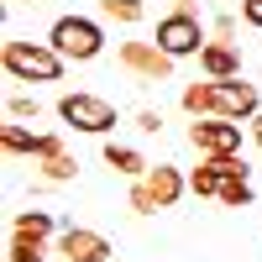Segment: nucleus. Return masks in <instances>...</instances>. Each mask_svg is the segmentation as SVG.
<instances>
[{
	"instance_id": "obj_1",
	"label": "nucleus",
	"mask_w": 262,
	"mask_h": 262,
	"mask_svg": "<svg viewBox=\"0 0 262 262\" xmlns=\"http://www.w3.org/2000/svg\"><path fill=\"white\" fill-rule=\"evenodd\" d=\"M0 63H6V74L16 84H58L63 69H69V58L53 42H21V37H11L0 48Z\"/></svg>"
},
{
	"instance_id": "obj_2",
	"label": "nucleus",
	"mask_w": 262,
	"mask_h": 262,
	"mask_svg": "<svg viewBox=\"0 0 262 262\" xmlns=\"http://www.w3.org/2000/svg\"><path fill=\"white\" fill-rule=\"evenodd\" d=\"M184 189H189V179H184L173 163H152L142 179H131L126 205H131V215H158V210H173V205H179Z\"/></svg>"
},
{
	"instance_id": "obj_3",
	"label": "nucleus",
	"mask_w": 262,
	"mask_h": 262,
	"mask_svg": "<svg viewBox=\"0 0 262 262\" xmlns=\"http://www.w3.org/2000/svg\"><path fill=\"white\" fill-rule=\"evenodd\" d=\"M58 121H63V126H74V131H84V137H111V131L121 126L116 105H111V100H100V95H90V90L63 95V100H58Z\"/></svg>"
},
{
	"instance_id": "obj_4",
	"label": "nucleus",
	"mask_w": 262,
	"mask_h": 262,
	"mask_svg": "<svg viewBox=\"0 0 262 262\" xmlns=\"http://www.w3.org/2000/svg\"><path fill=\"white\" fill-rule=\"evenodd\" d=\"M48 42H53L69 63H95V58L105 53V27L90 21V16H58L53 32H48Z\"/></svg>"
},
{
	"instance_id": "obj_5",
	"label": "nucleus",
	"mask_w": 262,
	"mask_h": 262,
	"mask_svg": "<svg viewBox=\"0 0 262 262\" xmlns=\"http://www.w3.org/2000/svg\"><path fill=\"white\" fill-rule=\"evenodd\" d=\"M152 42H158L168 58H200V48L210 42V27H205L189 6H179V11H168V16L158 21V37H152Z\"/></svg>"
},
{
	"instance_id": "obj_6",
	"label": "nucleus",
	"mask_w": 262,
	"mask_h": 262,
	"mask_svg": "<svg viewBox=\"0 0 262 262\" xmlns=\"http://www.w3.org/2000/svg\"><path fill=\"white\" fill-rule=\"evenodd\" d=\"M116 63H121L137 84H163V79H173V63H179V58H168L158 42H121V48H116Z\"/></svg>"
},
{
	"instance_id": "obj_7",
	"label": "nucleus",
	"mask_w": 262,
	"mask_h": 262,
	"mask_svg": "<svg viewBox=\"0 0 262 262\" xmlns=\"http://www.w3.org/2000/svg\"><path fill=\"white\" fill-rule=\"evenodd\" d=\"M189 142L200 147V158H236V152H242V121L200 116V121L189 126Z\"/></svg>"
},
{
	"instance_id": "obj_8",
	"label": "nucleus",
	"mask_w": 262,
	"mask_h": 262,
	"mask_svg": "<svg viewBox=\"0 0 262 262\" xmlns=\"http://www.w3.org/2000/svg\"><path fill=\"white\" fill-rule=\"evenodd\" d=\"M0 147H6V158H53V152H63V137L58 131H32V126H21V121H6L0 126Z\"/></svg>"
},
{
	"instance_id": "obj_9",
	"label": "nucleus",
	"mask_w": 262,
	"mask_h": 262,
	"mask_svg": "<svg viewBox=\"0 0 262 262\" xmlns=\"http://www.w3.org/2000/svg\"><path fill=\"white\" fill-rule=\"evenodd\" d=\"M236 179H247L242 152H236V158H200V168L189 173V189L200 194V200H221L226 184H236Z\"/></svg>"
},
{
	"instance_id": "obj_10",
	"label": "nucleus",
	"mask_w": 262,
	"mask_h": 262,
	"mask_svg": "<svg viewBox=\"0 0 262 262\" xmlns=\"http://www.w3.org/2000/svg\"><path fill=\"white\" fill-rule=\"evenodd\" d=\"M58 252L63 262H111L116 257V242L105 231H90V226H69L58 236Z\"/></svg>"
},
{
	"instance_id": "obj_11",
	"label": "nucleus",
	"mask_w": 262,
	"mask_h": 262,
	"mask_svg": "<svg viewBox=\"0 0 262 262\" xmlns=\"http://www.w3.org/2000/svg\"><path fill=\"white\" fill-rule=\"evenodd\" d=\"M257 111H262L257 84H247V79H215V116H226V121H252Z\"/></svg>"
},
{
	"instance_id": "obj_12",
	"label": "nucleus",
	"mask_w": 262,
	"mask_h": 262,
	"mask_svg": "<svg viewBox=\"0 0 262 262\" xmlns=\"http://www.w3.org/2000/svg\"><path fill=\"white\" fill-rule=\"evenodd\" d=\"M200 69H205V79H242V53H236V42H205L200 48Z\"/></svg>"
},
{
	"instance_id": "obj_13",
	"label": "nucleus",
	"mask_w": 262,
	"mask_h": 262,
	"mask_svg": "<svg viewBox=\"0 0 262 262\" xmlns=\"http://www.w3.org/2000/svg\"><path fill=\"white\" fill-rule=\"evenodd\" d=\"M100 158H105V168H111V173H121V179H142V173L152 168L142 152H137V147H126V142H105Z\"/></svg>"
},
{
	"instance_id": "obj_14",
	"label": "nucleus",
	"mask_w": 262,
	"mask_h": 262,
	"mask_svg": "<svg viewBox=\"0 0 262 262\" xmlns=\"http://www.w3.org/2000/svg\"><path fill=\"white\" fill-rule=\"evenodd\" d=\"M11 236H21V242H42V247H48V236H53V215H48V210H16Z\"/></svg>"
},
{
	"instance_id": "obj_15",
	"label": "nucleus",
	"mask_w": 262,
	"mask_h": 262,
	"mask_svg": "<svg viewBox=\"0 0 262 262\" xmlns=\"http://www.w3.org/2000/svg\"><path fill=\"white\" fill-rule=\"evenodd\" d=\"M74 173H79V158H74L69 147H63V152H53V158H42V163H37V179H42V184H53V189H58V184H69Z\"/></svg>"
},
{
	"instance_id": "obj_16",
	"label": "nucleus",
	"mask_w": 262,
	"mask_h": 262,
	"mask_svg": "<svg viewBox=\"0 0 262 262\" xmlns=\"http://www.w3.org/2000/svg\"><path fill=\"white\" fill-rule=\"evenodd\" d=\"M179 105H184L194 121H200V116H215V79H205V84H200V79H194V84H184Z\"/></svg>"
},
{
	"instance_id": "obj_17",
	"label": "nucleus",
	"mask_w": 262,
	"mask_h": 262,
	"mask_svg": "<svg viewBox=\"0 0 262 262\" xmlns=\"http://www.w3.org/2000/svg\"><path fill=\"white\" fill-rule=\"evenodd\" d=\"M100 16L116 21V27H137V21L147 16V6L142 0H100Z\"/></svg>"
},
{
	"instance_id": "obj_18",
	"label": "nucleus",
	"mask_w": 262,
	"mask_h": 262,
	"mask_svg": "<svg viewBox=\"0 0 262 262\" xmlns=\"http://www.w3.org/2000/svg\"><path fill=\"white\" fill-rule=\"evenodd\" d=\"M42 116V105L32 100V95H11L6 100V121H21V126H27V121H37Z\"/></svg>"
},
{
	"instance_id": "obj_19",
	"label": "nucleus",
	"mask_w": 262,
	"mask_h": 262,
	"mask_svg": "<svg viewBox=\"0 0 262 262\" xmlns=\"http://www.w3.org/2000/svg\"><path fill=\"white\" fill-rule=\"evenodd\" d=\"M42 242H21V236H11V247H6V262H42Z\"/></svg>"
},
{
	"instance_id": "obj_20",
	"label": "nucleus",
	"mask_w": 262,
	"mask_h": 262,
	"mask_svg": "<svg viewBox=\"0 0 262 262\" xmlns=\"http://www.w3.org/2000/svg\"><path fill=\"white\" fill-rule=\"evenodd\" d=\"M221 205H226V210H247V205H252V184H247V179H236V184H226V194H221Z\"/></svg>"
},
{
	"instance_id": "obj_21",
	"label": "nucleus",
	"mask_w": 262,
	"mask_h": 262,
	"mask_svg": "<svg viewBox=\"0 0 262 262\" xmlns=\"http://www.w3.org/2000/svg\"><path fill=\"white\" fill-rule=\"evenodd\" d=\"M137 131H142V137H158V131H163V111H152V105L137 111Z\"/></svg>"
},
{
	"instance_id": "obj_22",
	"label": "nucleus",
	"mask_w": 262,
	"mask_h": 262,
	"mask_svg": "<svg viewBox=\"0 0 262 262\" xmlns=\"http://www.w3.org/2000/svg\"><path fill=\"white\" fill-rule=\"evenodd\" d=\"M236 37V16H215L210 21V42H231Z\"/></svg>"
},
{
	"instance_id": "obj_23",
	"label": "nucleus",
	"mask_w": 262,
	"mask_h": 262,
	"mask_svg": "<svg viewBox=\"0 0 262 262\" xmlns=\"http://www.w3.org/2000/svg\"><path fill=\"white\" fill-rule=\"evenodd\" d=\"M242 21L262 32V0H242Z\"/></svg>"
},
{
	"instance_id": "obj_24",
	"label": "nucleus",
	"mask_w": 262,
	"mask_h": 262,
	"mask_svg": "<svg viewBox=\"0 0 262 262\" xmlns=\"http://www.w3.org/2000/svg\"><path fill=\"white\" fill-rule=\"evenodd\" d=\"M247 126H252V142H257V147H262V111H257V116H252V121H247Z\"/></svg>"
},
{
	"instance_id": "obj_25",
	"label": "nucleus",
	"mask_w": 262,
	"mask_h": 262,
	"mask_svg": "<svg viewBox=\"0 0 262 262\" xmlns=\"http://www.w3.org/2000/svg\"><path fill=\"white\" fill-rule=\"evenodd\" d=\"M21 6H37V0H21Z\"/></svg>"
},
{
	"instance_id": "obj_26",
	"label": "nucleus",
	"mask_w": 262,
	"mask_h": 262,
	"mask_svg": "<svg viewBox=\"0 0 262 262\" xmlns=\"http://www.w3.org/2000/svg\"><path fill=\"white\" fill-rule=\"evenodd\" d=\"M179 6H194V0H179Z\"/></svg>"
}]
</instances>
